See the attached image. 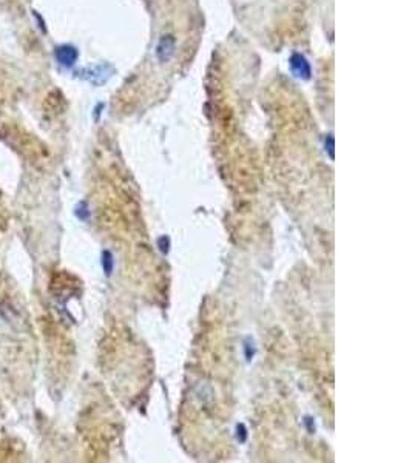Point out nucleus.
Masks as SVG:
<instances>
[{"label":"nucleus","instance_id":"1","mask_svg":"<svg viewBox=\"0 0 412 463\" xmlns=\"http://www.w3.org/2000/svg\"><path fill=\"white\" fill-rule=\"evenodd\" d=\"M54 58H56V60H58L62 66L71 68V66H73V65L76 64V60H78V58H79V51H78V48L73 46V45H68V44L59 45V46H56V50H54Z\"/></svg>","mask_w":412,"mask_h":463},{"label":"nucleus","instance_id":"2","mask_svg":"<svg viewBox=\"0 0 412 463\" xmlns=\"http://www.w3.org/2000/svg\"><path fill=\"white\" fill-rule=\"evenodd\" d=\"M290 68L294 71V74L300 79H304L308 80L310 79L312 76V68H310V64L308 62V59L304 58L300 52H295L290 58Z\"/></svg>","mask_w":412,"mask_h":463},{"label":"nucleus","instance_id":"3","mask_svg":"<svg viewBox=\"0 0 412 463\" xmlns=\"http://www.w3.org/2000/svg\"><path fill=\"white\" fill-rule=\"evenodd\" d=\"M174 48H176V45H174L173 36H164V38L160 39V42L158 44V50H156L159 60L162 64L168 62L172 59V56L174 54Z\"/></svg>","mask_w":412,"mask_h":463},{"label":"nucleus","instance_id":"4","mask_svg":"<svg viewBox=\"0 0 412 463\" xmlns=\"http://www.w3.org/2000/svg\"><path fill=\"white\" fill-rule=\"evenodd\" d=\"M106 65H98V66H93V68H88L84 71V79H86L88 82H92L94 85H99V84H104L106 79L110 76V71H106Z\"/></svg>","mask_w":412,"mask_h":463},{"label":"nucleus","instance_id":"5","mask_svg":"<svg viewBox=\"0 0 412 463\" xmlns=\"http://www.w3.org/2000/svg\"><path fill=\"white\" fill-rule=\"evenodd\" d=\"M113 267H114V260L110 250H104L102 252V269L105 272L106 276H110L113 274Z\"/></svg>","mask_w":412,"mask_h":463},{"label":"nucleus","instance_id":"6","mask_svg":"<svg viewBox=\"0 0 412 463\" xmlns=\"http://www.w3.org/2000/svg\"><path fill=\"white\" fill-rule=\"evenodd\" d=\"M244 352H246V360L252 362L254 357H255V352H256L255 343L252 342V338H247V340L244 342Z\"/></svg>","mask_w":412,"mask_h":463},{"label":"nucleus","instance_id":"7","mask_svg":"<svg viewBox=\"0 0 412 463\" xmlns=\"http://www.w3.org/2000/svg\"><path fill=\"white\" fill-rule=\"evenodd\" d=\"M76 216H78L79 220H84V221L90 216V212H88L86 202H80V204L76 207Z\"/></svg>","mask_w":412,"mask_h":463},{"label":"nucleus","instance_id":"8","mask_svg":"<svg viewBox=\"0 0 412 463\" xmlns=\"http://www.w3.org/2000/svg\"><path fill=\"white\" fill-rule=\"evenodd\" d=\"M158 247H159V250L162 252L164 255H167L168 250H170V238L168 236H160L158 240Z\"/></svg>","mask_w":412,"mask_h":463},{"label":"nucleus","instance_id":"9","mask_svg":"<svg viewBox=\"0 0 412 463\" xmlns=\"http://www.w3.org/2000/svg\"><path fill=\"white\" fill-rule=\"evenodd\" d=\"M236 438H238L240 443H244L247 440V430H246V426L242 423H240L236 426Z\"/></svg>","mask_w":412,"mask_h":463},{"label":"nucleus","instance_id":"10","mask_svg":"<svg viewBox=\"0 0 412 463\" xmlns=\"http://www.w3.org/2000/svg\"><path fill=\"white\" fill-rule=\"evenodd\" d=\"M334 147H335L334 146V136L328 134V138H326V150H328L330 159H334Z\"/></svg>","mask_w":412,"mask_h":463},{"label":"nucleus","instance_id":"11","mask_svg":"<svg viewBox=\"0 0 412 463\" xmlns=\"http://www.w3.org/2000/svg\"><path fill=\"white\" fill-rule=\"evenodd\" d=\"M304 423H306L309 432L314 434V432H315V423H314V420H312L310 417H306V418H304Z\"/></svg>","mask_w":412,"mask_h":463}]
</instances>
